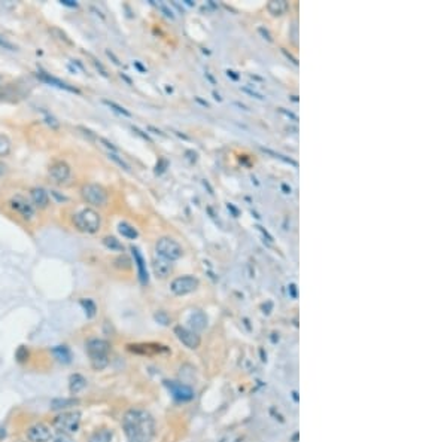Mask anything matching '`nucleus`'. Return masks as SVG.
<instances>
[{
  "label": "nucleus",
  "mask_w": 447,
  "mask_h": 442,
  "mask_svg": "<svg viewBox=\"0 0 447 442\" xmlns=\"http://www.w3.org/2000/svg\"><path fill=\"white\" fill-rule=\"evenodd\" d=\"M122 427L128 442H150L155 433V421L152 415L139 408H133L125 412Z\"/></svg>",
  "instance_id": "nucleus-1"
},
{
  "label": "nucleus",
  "mask_w": 447,
  "mask_h": 442,
  "mask_svg": "<svg viewBox=\"0 0 447 442\" xmlns=\"http://www.w3.org/2000/svg\"><path fill=\"white\" fill-rule=\"evenodd\" d=\"M86 348V354L89 357L91 366L97 371L103 369L107 366L109 363V351H110V345L107 341L104 339H98V338H92L85 344Z\"/></svg>",
  "instance_id": "nucleus-2"
},
{
  "label": "nucleus",
  "mask_w": 447,
  "mask_h": 442,
  "mask_svg": "<svg viewBox=\"0 0 447 442\" xmlns=\"http://www.w3.org/2000/svg\"><path fill=\"white\" fill-rule=\"evenodd\" d=\"M73 223H74L76 229H79L80 232L95 234L100 229L101 219H100V214L95 210H92V208H83V210H80V211H77L74 214Z\"/></svg>",
  "instance_id": "nucleus-3"
},
{
  "label": "nucleus",
  "mask_w": 447,
  "mask_h": 442,
  "mask_svg": "<svg viewBox=\"0 0 447 442\" xmlns=\"http://www.w3.org/2000/svg\"><path fill=\"white\" fill-rule=\"evenodd\" d=\"M52 427L63 433V435H73L80 427V412L79 411H64L58 414L54 421Z\"/></svg>",
  "instance_id": "nucleus-4"
},
{
  "label": "nucleus",
  "mask_w": 447,
  "mask_h": 442,
  "mask_svg": "<svg viewBox=\"0 0 447 442\" xmlns=\"http://www.w3.org/2000/svg\"><path fill=\"white\" fill-rule=\"evenodd\" d=\"M155 250H156V253H158L161 257H164V259H167V260H170V262H171V260L180 259L182 254H183L182 246H180L177 241H174L173 238H168V237L159 238V240L156 241V244H155Z\"/></svg>",
  "instance_id": "nucleus-5"
},
{
  "label": "nucleus",
  "mask_w": 447,
  "mask_h": 442,
  "mask_svg": "<svg viewBox=\"0 0 447 442\" xmlns=\"http://www.w3.org/2000/svg\"><path fill=\"white\" fill-rule=\"evenodd\" d=\"M80 195H82V198L88 204L95 205V207H103L107 202V192H106V189L103 186L97 185V183L83 185L82 189H80Z\"/></svg>",
  "instance_id": "nucleus-6"
},
{
  "label": "nucleus",
  "mask_w": 447,
  "mask_h": 442,
  "mask_svg": "<svg viewBox=\"0 0 447 442\" xmlns=\"http://www.w3.org/2000/svg\"><path fill=\"white\" fill-rule=\"evenodd\" d=\"M25 438L28 442H48L52 438V432L45 423H34L25 430Z\"/></svg>",
  "instance_id": "nucleus-7"
},
{
  "label": "nucleus",
  "mask_w": 447,
  "mask_h": 442,
  "mask_svg": "<svg viewBox=\"0 0 447 442\" xmlns=\"http://www.w3.org/2000/svg\"><path fill=\"white\" fill-rule=\"evenodd\" d=\"M198 287V280L195 277H191V275H183V277H177L171 281V292L174 295H186V293H191L194 292L195 289Z\"/></svg>",
  "instance_id": "nucleus-8"
},
{
  "label": "nucleus",
  "mask_w": 447,
  "mask_h": 442,
  "mask_svg": "<svg viewBox=\"0 0 447 442\" xmlns=\"http://www.w3.org/2000/svg\"><path fill=\"white\" fill-rule=\"evenodd\" d=\"M9 204H10V207H12L22 219H25V220L33 219V216H34V205H33L25 196H22V195H15V196L10 198Z\"/></svg>",
  "instance_id": "nucleus-9"
},
{
  "label": "nucleus",
  "mask_w": 447,
  "mask_h": 442,
  "mask_svg": "<svg viewBox=\"0 0 447 442\" xmlns=\"http://www.w3.org/2000/svg\"><path fill=\"white\" fill-rule=\"evenodd\" d=\"M70 173H72V171H70V167H69L66 162L58 161V162H55V164L51 165L48 174H49V179H51L54 183H64V182L69 180Z\"/></svg>",
  "instance_id": "nucleus-10"
},
{
  "label": "nucleus",
  "mask_w": 447,
  "mask_h": 442,
  "mask_svg": "<svg viewBox=\"0 0 447 442\" xmlns=\"http://www.w3.org/2000/svg\"><path fill=\"white\" fill-rule=\"evenodd\" d=\"M174 333L177 336V339L186 345L188 348H197L200 345V338L197 333H194L192 330L186 329V327H182V326H177L174 327Z\"/></svg>",
  "instance_id": "nucleus-11"
},
{
  "label": "nucleus",
  "mask_w": 447,
  "mask_h": 442,
  "mask_svg": "<svg viewBox=\"0 0 447 442\" xmlns=\"http://www.w3.org/2000/svg\"><path fill=\"white\" fill-rule=\"evenodd\" d=\"M167 387H168V390L171 391V394H173L177 400H189V399H192V396H194V394H192V390H191L188 385H185V384L171 381V382L167 384Z\"/></svg>",
  "instance_id": "nucleus-12"
},
{
  "label": "nucleus",
  "mask_w": 447,
  "mask_h": 442,
  "mask_svg": "<svg viewBox=\"0 0 447 442\" xmlns=\"http://www.w3.org/2000/svg\"><path fill=\"white\" fill-rule=\"evenodd\" d=\"M37 77H39L40 80H43L45 83H49V85H52V86H57V88H60V89H66V91H70V92H76V94H79V89H76V88L70 86L69 83H66V82H63V80H60V79H57V77L51 76L49 73L39 71V73H37Z\"/></svg>",
  "instance_id": "nucleus-13"
},
{
  "label": "nucleus",
  "mask_w": 447,
  "mask_h": 442,
  "mask_svg": "<svg viewBox=\"0 0 447 442\" xmlns=\"http://www.w3.org/2000/svg\"><path fill=\"white\" fill-rule=\"evenodd\" d=\"M152 265H153V272H155V275H156V277H159V278H165V277H168V275L171 274V271H173L171 262H170V260H167V259H164V257L155 259Z\"/></svg>",
  "instance_id": "nucleus-14"
},
{
  "label": "nucleus",
  "mask_w": 447,
  "mask_h": 442,
  "mask_svg": "<svg viewBox=\"0 0 447 442\" xmlns=\"http://www.w3.org/2000/svg\"><path fill=\"white\" fill-rule=\"evenodd\" d=\"M30 195H31V201H33V204L36 207H39V208L48 207L49 196H48V192L43 188H33L31 192H30Z\"/></svg>",
  "instance_id": "nucleus-15"
},
{
  "label": "nucleus",
  "mask_w": 447,
  "mask_h": 442,
  "mask_svg": "<svg viewBox=\"0 0 447 442\" xmlns=\"http://www.w3.org/2000/svg\"><path fill=\"white\" fill-rule=\"evenodd\" d=\"M131 252H133V256H134V263L137 265V269H139L140 281H142L143 284H146V283H148V269H146L145 259H143V256L140 254V252H139L137 247H133Z\"/></svg>",
  "instance_id": "nucleus-16"
},
{
  "label": "nucleus",
  "mask_w": 447,
  "mask_h": 442,
  "mask_svg": "<svg viewBox=\"0 0 447 442\" xmlns=\"http://www.w3.org/2000/svg\"><path fill=\"white\" fill-rule=\"evenodd\" d=\"M86 387V378L80 374H73L69 379V390L72 394H77Z\"/></svg>",
  "instance_id": "nucleus-17"
},
{
  "label": "nucleus",
  "mask_w": 447,
  "mask_h": 442,
  "mask_svg": "<svg viewBox=\"0 0 447 442\" xmlns=\"http://www.w3.org/2000/svg\"><path fill=\"white\" fill-rule=\"evenodd\" d=\"M188 321H189V324H191L195 330H201V329H204L206 324H207V317H206L201 311H195V313H192V314L189 316Z\"/></svg>",
  "instance_id": "nucleus-18"
},
{
  "label": "nucleus",
  "mask_w": 447,
  "mask_h": 442,
  "mask_svg": "<svg viewBox=\"0 0 447 442\" xmlns=\"http://www.w3.org/2000/svg\"><path fill=\"white\" fill-rule=\"evenodd\" d=\"M118 231H119V234H121L122 237H125V238H128V240H136V238L139 237L137 229H136L133 225L127 223V222H121V223L118 225Z\"/></svg>",
  "instance_id": "nucleus-19"
},
{
  "label": "nucleus",
  "mask_w": 447,
  "mask_h": 442,
  "mask_svg": "<svg viewBox=\"0 0 447 442\" xmlns=\"http://www.w3.org/2000/svg\"><path fill=\"white\" fill-rule=\"evenodd\" d=\"M88 442H112V432L107 430V429H100V430H95Z\"/></svg>",
  "instance_id": "nucleus-20"
},
{
  "label": "nucleus",
  "mask_w": 447,
  "mask_h": 442,
  "mask_svg": "<svg viewBox=\"0 0 447 442\" xmlns=\"http://www.w3.org/2000/svg\"><path fill=\"white\" fill-rule=\"evenodd\" d=\"M52 353H54V356L57 357L58 362H63V363H69V362H70L72 354H70V350H69L66 345H58V347H55V348L52 350Z\"/></svg>",
  "instance_id": "nucleus-21"
},
{
  "label": "nucleus",
  "mask_w": 447,
  "mask_h": 442,
  "mask_svg": "<svg viewBox=\"0 0 447 442\" xmlns=\"http://www.w3.org/2000/svg\"><path fill=\"white\" fill-rule=\"evenodd\" d=\"M103 244H104L107 249H110L112 252H124L122 243H121L118 238H115V237H104V238H103Z\"/></svg>",
  "instance_id": "nucleus-22"
},
{
  "label": "nucleus",
  "mask_w": 447,
  "mask_h": 442,
  "mask_svg": "<svg viewBox=\"0 0 447 442\" xmlns=\"http://www.w3.org/2000/svg\"><path fill=\"white\" fill-rule=\"evenodd\" d=\"M268 10L273 15H282L286 10V3L283 0H271L268 3Z\"/></svg>",
  "instance_id": "nucleus-23"
},
{
  "label": "nucleus",
  "mask_w": 447,
  "mask_h": 442,
  "mask_svg": "<svg viewBox=\"0 0 447 442\" xmlns=\"http://www.w3.org/2000/svg\"><path fill=\"white\" fill-rule=\"evenodd\" d=\"M10 149H12V143H10L9 137L4 134H0V156L9 155Z\"/></svg>",
  "instance_id": "nucleus-24"
},
{
  "label": "nucleus",
  "mask_w": 447,
  "mask_h": 442,
  "mask_svg": "<svg viewBox=\"0 0 447 442\" xmlns=\"http://www.w3.org/2000/svg\"><path fill=\"white\" fill-rule=\"evenodd\" d=\"M74 403H77L76 399H55L52 402V409H63V408H69L73 406Z\"/></svg>",
  "instance_id": "nucleus-25"
},
{
  "label": "nucleus",
  "mask_w": 447,
  "mask_h": 442,
  "mask_svg": "<svg viewBox=\"0 0 447 442\" xmlns=\"http://www.w3.org/2000/svg\"><path fill=\"white\" fill-rule=\"evenodd\" d=\"M103 103H104V104H107V106H109L110 109H113L115 112H118L119 115H124V116H127V118H130V116H131V113H130V112H128L127 109H124L122 106H119V104H116V103H113V101L104 100Z\"/></svg>",
  "instance_id": "nucleus-26"
},
{
  "label": "nucleus",
  "mask_w": 447,
  "mask_h": 442,
  "mask_svg": "<svg viewBox=\"0 0 447 442\" xmlns=\"http://www.w3.org/2000/svg\"><path fill=\"white\" fill-rule=\"evenodd\" d=\"M80 304H82V307L85 308V313H86V316L88 317H92L94 314H95V304L91 301V299H82L80 301Z\"/></svg>",
  "instance_id": "nucleus-27"
},
{
  "label": "nucleus",
  "mask_w": 447,
  "mask_h": 442,
  "mask_svg": "<svg viewBox=\"0 0 447 442\" xmlns=\"http://www.w3.org/2000/svg\"><path fill=\"white\" fill-rule=\"evenodd\" d=\"M115 265H116L118 268H124V269H127V268H130V266H131V260H130L127 256H119V257H116V259H115Z\"/></svg>",
  "instance_id": "nucleus-28"
},
{
  "label": "nucleus",
  "mask_w": 447,
  "mask_h": 442,
  "mask_svg": "<svg viewBox=\"0 0 447 442\" xmlns=\"http://www.w3.org/2000/svg\"><path fill=\"white\" fill-rule=\"evenodd\" d=\"M109 158H110L112 161H115V162H116V164H118L121 168H124L125 171H130V165H128V164H127L124 159H122V158H119L118 155H115V153H109Z\"/></svg>",
  "instance_id": "nucleus-29"
},
{
  "label": "nucleus",
  "mask_w": 447,
  "mask_h": 442,
  "mask_svg": "<svg viewBox=\"0 0 447 442\" xmlns=\"http://www.w3.org/2000/svg\"><path fill=\"white\" fill-rule=\"evenodd\" d=\"M262 150H264V152H267V153H270V155H273L274 158H279V159H282V161H285V162H288V164H292V165H295V167H297V162H295V161H292L291 158H285L283 155H280V153H277V152H273V150H270V149H264V147H262Z\"/></svg>",
  "instance_id": "nucleus-30"
},
{
  "label": "nucleus",
  "mask_w": 447,
  "mask_h": 442,
  "mask_svg": "<svg viewBox=\"0 0 447 442\" xmlns=\"http://www.w3.org/2000/svg\"><path fill=\"white\" fill-rule=\"evenodd\" d=\"M156 6H158V9H159V10H161V12H162V13H164L167 18H171V19L174 18V15H173L171 9H168L165 4H162V3H156Z\"/></svg>",
  "instance_id": "nucleus-31"
},
{
  "label": "nucleus",
  "mask_w": 447,
  "mask_h": 442,
  "mask_svg": "<svg viewBox=\"0 0 447 442\" xmlns=\"http://www.w3.org/2000/svg\"><path fill=\"white\" fill-rule=\"evenodd\" d=\"M155 318L161 323V324H167L168 321H170V318H168V316L164 313V311H158L156 314H155Z\"/></svg>",
  "instance_id": "nucleus-32"
},
{
  "label": "nucleus",
  "mask_w": 447,
  "mask_h": 442,
  "mask_svg": "<svg viewBox=\"0 0 447 442\" xmlns=\"http://www.w3.org/2000/svg\"><path fill=\"white\" fill-rule=\"evenodd\" d=\"M52 442H74V441L70 438V435H63V433H60V436H57Z\"/></svg>",
  "instance_id": "nucleus-33"
},
{
  "label": "nucleus",
  "mask_w": 447,
  "mask_h": 442,
  "mask_svg": "<svg viewBox=\"0 0 447 442\" xmlns=\"http://www.w3.org/2000/svg\"><path fill=\"white\" fill-rule=\"evenodd\" d=\"M243 91L244 92H247V94H250V95H253L255 98H258V100H264V97L262 95H259L258 92H253V91H250V89H247V88H243Z\"/></svg>",
  "instance_id": "nucleus-34"
},
{
  "label": "nucleus",
  "mask_w": 447,
  "mask_h": 442,
  "mask_svg": "<svg viewBox=\"0 0 447 442\" xmlns=\"http://www.w3.org/2000/svg\"><path fill=\"white\" fill-rule=\"evenodd\" d=\"M61 4H64V6H70V7H76V6H77V3H76V1H73V0H61Z\"/></svg>",
  "instance_id": "nucleus-35"
},
{
  "label": "nucleus",
  "mask_w": 447,
  "mask_h": 442,
  "mask_svg": "<svg viewBox=\"0 0 447 442\" xmlns=\"http://www.w3.org/2000/svg\"><path fill=\"white\" fill-rule=\"evenodd\" d=\"M259 33H262L264 34V37L268 40V42H271V37H270V34H268V31H265L264 28H259Z\"/></svg>",
  "instance_id": "nucleus-36"
},
{
  "label": "nucleus",
  "mask_w": 447,
  "mask_h": 442,
  "mask_svg": "<svg viewBox=\"0 0 447 442\" xmlns=\"http://www.w3.org/2000/svg\"><path fill=\"white\" fill-rule=\"evenodd\" d=\"M0 46H6V48H9V49H13V46H12L10 43H7L6 40H3V39H0Z\"/></svg>",
  "instance_id": "nucleus-37"
},
{
  "label": "nucleus",
  "mask_w": 447,
  "mask_h": 442,
  "mask_svg": "<svg viewBox=\"0 0 447 442\" xmlns=\"http://www.w3.org/2000/svg\"><path fill=\"white\" fill-rule=\"evenodd\" d=\"M226 74H228V76H231L234 80H237V79H238V76H237V74H234V71H231V70H226Z\"/></svg>",
  "instance_id": "nucleus-38"
},
{
  "label": "nucleus",
  "mask_w": 447,
  "mask_h": 442,
  "mask_svg": "<svg viewBox=\"0 0 447 442\" xmlns=\"http://www.w3.org/2000/svg\"><path fill=\"white\" fill-rule=\"evenodd\" d=\"M4 171H6V165H4L3 162H0V176H1Z\"/></svg>",
  "instance_id": "nucleus-39"
},
{
  "label": "nucleus",
  "mask_w": 447,
  "mask_h": 442,
  "mask_svg": "<svg viewBox=\"0 0 447 442\" xmlns=\"http://www.w3.org/2000/svg\"><path fill=\"white\" fill-rule=\"evenodd\" d=\"M294 42L297 43V24H294Z\"/></svg>",
  "instance_id": "nucleus-40"
},
{
  "label": "nucleus",
  "mask_w": 447,
  "mask_h": 442,
  "mask_svg": "<svg viewBox=\"0 0 447 442\" xmlns=\"http://www.w3.org/2000/svg\"><path fill=\"white\" fill-rule=\"evenodd\" d=\"M213 95H215V98H216V100H219V101H221V100H222V98H221V97H219V94H216V92H213Z\"/></svg>",
  "instance_id": "nucleus-41"
}]
</instances>
